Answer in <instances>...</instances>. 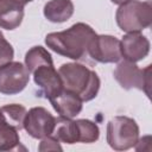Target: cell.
Masks as SVG:
<instances>
[{
    "label": "cell",
    "mask_w": 152,
    "mask_h": 152,
    "mask_svg": "<svg viewBox=\"0 0 152 152\" xmlns=\"http://www.w3.org/2000/svg\"><path fill=\"white\" fill-rule=\"evenodd\" d=\"M96 36L91 26L76 23L61 32H51L45 37V44L56 53L71 59H81L87 55L90 40Z\"/></svg>",
    "instance_id": "6da1fadb"
},
{
    "label": "cell",
    "mask_w": 152,
    "mask_h": 152,
    "mask_svg": "<svg viewBox=\"0 0 152 152\" xmlns=\"http://www.w3.org/2000/svg\"><path fill=\"white\" fill-rule=\"evenodd\" d=\"M58 74L63 88L80 96L83 102L91 101L96 97L101 81L94 70L80 63H64L59 66Z\"/></svg>",
    "instance_id": "7a4b0ae2"
},
{
    "label": "cell",
    "mask_w": 152,
    "mask_h": 152,
    "mask_svg": "<svg viewBox=\"0 0 152 152\" xmlns=\"http://www.w3.org/2000/svg\"><path fill=\"white\" fill-rule=\"evenodd\" d=\"M26 108L12 103L0 107V151H14L20 145L19 131L24 128Z\"/></svg>",
    "instance_id": "3957f363"
},
{
    "label": "cell",
    "mask_w": 152,
    "mask_h": 152,
    "mask_svg": "<svg viewBox=\"0 0 152 152\" xmlns=\"http://www.w3.org/2000/svg\"><path fill=\"white\" fill-rule=\"evenodd\" d=\"M115 19L124 32H140L150 27L152 24L151 0H129L119 5Z\"/></svg>",
    "instance_id": "277c9868"
},
{
    "label": "cell",
    "mask_w": 152,
    "mask_h": 152,
    "mask_svg": "<svg viewBox=\"0 0 152 152\" xmlns=\"http://www.w3.org/2000/svg\"><path fill=\"white\" fill-rule=\"evenodd\" d=\"M107 142L115 151H126L139 140V126L132 118L119 115L107 124Z\"/></svg>",
    "instance_id": "5b68a950"
},
{
    "label": "cell",
    "mask_w": 152,
    "mask_h": 152,
    "mask_svg": "<svg viewBox=\"0 0 152 152\" xmlns=\"http://www.w3.org/2000/svg\"><path fill=\"white\" fill-rule=\"evenodd\" d=\"M114 78L126 90L137 88L142 90L150 97L151 87V64L145 69H140L135 63L122 61L119 62L114 70Z\"/></svg>",
    "instance_id": "8992f818"
},
{
    "label": "cell",
    "mask_w": 152,
    "mask_h": 152,
    "mask_svg": "<svg viewBox=\"0 0 152 152\" xmlns=\"http://www.w3.org/2000/svg\"><path fill=\"white\" fill-rule=\"evenodd\" d=\"M30 81V71L20 62H8L0 66V93L15 95L23 91Z\"/></svg>",
    "instance_id": "52a82bcc"
},
{
    "label": "cell",
    "mask_w": 152,
    "mask_h": 152,
    "mask_svg": "<svg viewBox=\"0 0 152 152\" xmlns=\"http://www.w3.org/2000/svg\"><path fill=\"white\" fill-rule=\"evenodd\" d=\"M87 53L99 63L120 62V40L109 34H96L89 43Z\"/></svg>",
    "instance_id": "ba28073f"
},
{
    "label": "cell",
    "mask_w": 152,
    "mask_h": 152,
    "mask_svg": "<svg viewBox=\"0 0 152 152\" xmlns=\"http://www.w3.org/2000/svg\"><path fill=\"white\" fill-rule=\"evenodd\" d=\"M56 118L44 107H33L26 112L24 129L34 139H43L51 135Z\"/></svg>",
    "instance_id": "9c48e42d"
},
{
    "label": "cell",
    "mask_w": 152,
    "mask_h": 152,
    "mask_svg": "<svg viewBox=\"0 0 152 152\" xmlns=\"http://www.w3.org/2000/svg\"><path fill=\"white\" fill-rule=\"evenodd\" d=\"M36 86L40 89V94L50 100L63 90V83L58 71L53 64H43L36 68L32 72Z\"/></svg>",
    "instance_id": "30bf717a"
},
{
    "label": "cell",
    "mask_w": 152,
    "mask_h": 152,
    "mask_svg": "<svg viewBox=\"0 0 152 152\" xmlns=\"http://www.w3.org/2000/svg\"><path fill=\"white\" fill-rule=\"evenodd\" d=\"M150 48V40L140 32H127L120 40L121 57L133 63L144 59L148 55Z\"/></svg>",
    "instance_id": "8fae6325"
},
{
    "label": "cell",
    "mask_w": 152,
    "mask_h": 152,
    "mask_svg": "<svg viewBox=\"0 0 152 152\" xmlns=\"http://www.w3.org/2000/svg\"><path fill=\"white\" fill-rule=\"evenodd\" d=\"M49 101L51 102L53 109L59 114V116L63 118L72 119L77 116L83 108V101L80 99V96L69 90H65L64 88L59 94Z\"/></svg>",
    "instance_id": "7c38bea8"
},
{
    "label": "cell",
    "mask_w": 152,
    "mask_h": 152,
    "mask_svg": "<svg viewBox=\"0 0 152 152\" xmlns=\"http://www.w3.org/2000/svg\"><path fill=\"white\" fill-rule=\"evenodd\" d=\"M24 19V5L18 0H0V27L17 28Z\"/></svg>",
    "instance_id": "4fadbf2b"
},
{
    "label": "cell",
    "mask_w": 152,
    "mask_h": 152,
    "mask_svg": "<svg viewBox=\"0 0 152 152\" xmlns=\"http://www.w3.org/2000/svg\"><path fill=\"white\" fill-rule=\"evenodd\" d=\"M44 17L51 23H64L74 14L71 0H50L44 5Z\"/></svg>",
    "instance_id": "5bb4252c"
},
{
    "label": "cell",
    "mask_w": 152,
    "mask_h": 152,
    "mask_svg": "<svg viewBox=\"0 0 152 152\" xmlns=\"http://www.w3.org/2000/svg\"><path fill=\"white\" fill-rule=\"evenodd\" d=\"M51 135L56 138L59 142H65L69 145L78 142V131L76 121L63 116L56 118L55 127Z\"/></svg>",
    "instance_id": "9a60e30c"
},
{
    "label": "cell",
    "mask_w": 152,
    "mask_h": 152,
    "mask_svg": "<svg viewBox=\"0 0 152 152\" xmlns=\"http://www.w3.org/2000/svg\"><path fill=\"white\" fill-rule=\"evenodd\" d=\"M43 64H53L50 52L40 45L31 48L25 55V66L27 68L30 74L36 68H38Z\"/></svg>",
    "instance_id": "2e32d148"
},
{
    "label": "cell",
    "mask_w": 152,
    "mask_h": 152,
    "mask_svg": "<svg viewBox=\"0 0 152 152\" xmlns=\"http://www.w3.org/2000/svg\"><path fill=\"white\" fill-rule=\"evenodd\" d=\"M75 121L78 131V142L91 144L99 140L100 128L95 122L88 119H77Z\"/></svg>",
    "instance_id": "e0dca14e"
},
{
    "label": "cell",
    "mask_w": 152,
    "mask_h": 152,
    "mask_svg": "<svg viewBox=\"0 0 152 152\" xmlns=\"http://www.w3.org/2000/svg\"><path fill=\"white\" fill-rule=\"evenodd\" d=\"M13 57H14L13 46L10 44V42H7L2 32L0 31V66L11 62Z\"/></svg>",
    "instance_id": "ac0fdd59"
},
{
    "label": "cell",
    "mask_w": 152,
    "mask_h": 152,
    "mask_svg": "<svg viewBox=\"0 0 152 152\" xmlns=\"http://www.w3.org/2000/svg\"><path fill=\"white\" fill-rule=\"evenodd\" d=\"M39 151H62V146L59 145V141L53 138L52 135H48L45 138L42 139L39 146H38Z\"/></svg>",
    "instance_id": "d6986e66"
},
{
    "label": "cell",
    "mask_w": 152,
    "mask_h": 152,
    "mask_svg": "<svg viewBox=\"0 0 152 152\" xmlns=\"http://www.w3.org/2000/svg\"><path fill=\"white\" fill-rule=\"evenodd\" d=\"M113 4H115V5H121V4H124V2H126V1H129V0H110Z\"/></svg>",
    "instance_id": "ffe728a7"
},
{
    "label": "cell",
    "mask_w": 152,
    "mask_h": 152,
    "mask_svg": "<svg viewBox=\"0 0 152 152\" xmlns=\"http://www.w3.org/2000/svg\"><path fill=\"white\" fill-rule=\"evenodd\" d=\"M18 1H19V2H21V4L25 6L26 4H28V2H31V1H33V0H18Z\"/></svg>",
    "instance_id": "44dd1931"
}]
</instances>
